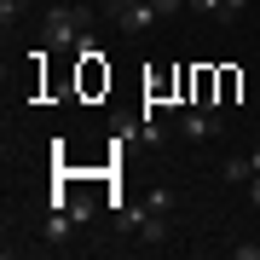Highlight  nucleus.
Instances as JSON below:
<instances>
[{"mask_svg":"<svg viewBox=\"0 0 260 260\" xmlns=\"http://www.w3.org/2000/svg\"><path fill=\"white\" fill-rule=\"evenodd\" d=\"M87 23H93V12L87 6H52L47 18H41V52H70L87 41Z\"/></svg>","mask_w":260,"mask_h":260,"instance_id":"nucleus-1","label":"nucleus"},{"mask_svg":"<svg viewBox=\"0 0 260 260\" xmlns=\"http://www.w3.org/2000/svg\"><path fill=\"white\" fill-rule=\"evenodd\" d=\"M162 12L150 6V0H139V6H127V12H116V23H121V35H145L150 23H156Z\"/></svg>","mask_w":260,"mask_h":260,"instance_id":"nucleus-2","label":"nucleus"},{"mask_svg":"<svg viewBox=\"0 0 260 260\" xmlns=\"http://www.w3.org/2000/svg\"><path fill=\"white\" fill-rule=\"evenodd\" d=\"M179 133H185V139H214V133H220V116L214 110H185L179 116Z\"/></svg>","mask_w":260,"mask_h":260,"instance_id":"nucleus-3","label":"nucleus"},{"mask_svg":"<svg viewBox=\"0 0 260 260\" xmlns=\"http://www.w3.org/2000/svg\"><path fill=\"white\" fill-rule=\"evenodd\" d=\"M29 6H35V0H0V23L12 29V18H18V12H29Z\"/></svg>","mask_w":260,"mask_h":260,"instance_id":"nucleus-4","label":"nucleus"},{"mask_svg":"<svg viewBox=\"0 0 260 260\" xmlns=\"http://www.w3.org/2000/svg\"><path fill=\"white\" fill-rule=\"evenodd\" d=\"M249 174H254V168H249V156H232V162H225V179H237V185H243Z\"/></svg>","mask_w":260,"mask_h":260,"instance_id":"nucleus-5","label":"nucleus"},{"mask_svg":"<svg viewBox=\"0 0 260 260\" xmlns=\"http://www.w3.org/2000/svg\"><path fill=\"white\" fill-rule=\"evenodd\" d=\"M145 208H150V214H168V208H174V191H150Z\"/></svg>","mask_w":260,"mask_h":260,"instance_id":"nucleus-6","label":"nucleus"},{"mask_svg":"<svg viewBox=\"0 0 260 260\" xmlns=\"http://www.w3.org/2000/svg\"><path fill=\"white\" fill-rule=\"evenodd\" d=\"M191 6H197V12H214V18H220V12H225V0H191Z\"/></svg>","mask_w":260,"mask_h":260,"instance_id":"nucleus-7","label":"nucleus"},{"mask_svg":"<svg viewBox=\"0 0 260 260\" xmlns=\"http://www.w3.org/2000/svg\"><path fill=\"white\" fill-rule=\"evenodd\" d=\"M150 6H156L162 18H168V12H179V6H191V0H150Z\"/></svg>","mask_w":260,"mask_h":260,"instance_id":"nucleus-8","label":"nucleus"},{"mask_svg":"<svg viewBox=\"0 0 260 260\" xmlns=\"http://www.w3.org/2000/svg\"><path fill=\"white\" fill-rule=\"evenodd\" d=\"M249 203L260 208V174H249Z\"/></svg>","mask_w":260,"mask_h":260,"instance_id":"nucleus-9","label":"nucleus"},{"mask_svg":"<svg viewBox=\"0 0 260 260\" xmlns=\"http://www.w3.org/2000/svg\"><path fill=\"white\" fill-rule=\"evenodd\" d=\"M243 6H249V0H225V12H220V18H237Z\"/></svg>","mask_w":260,"mask_h":260,"instance_id":"nucleus-10","label":"nucleus"},{"mask_svg":"<svg viewBox=\"0 0 260 260\" xmlns=\"http://www.w3.org/2000/svg\"><path fill=\"white\" fill-rule=\"evenodd\" d=\"M127 6H139V0H110V6H104V12H110V18H116V12H127Z\"/></svg>","mask_w":260,"mask_h":260,"instance_id":"nucleus-11","label":"nucleus"}]
</instances>
